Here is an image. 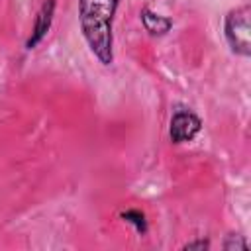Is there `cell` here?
Listing matches in <instances>:
<instances>
[{
  "label": "cell",
  "instance_id": "cell-5",
  "mask_svg": "<svg viewBox=\"0 0 251 251\" xmlns=\"http://www.w3.org/2000/svg\"><path fill=\"white\" fill-rule=\"evenodd\" d=\"M139 18H141V24H143V27H145V31L149 35H165L173 27V20L169 16L157 14L151 8H147V6L141 8Z\"/></svg>",
  "mask_w": 251,
  "mask_h": 251
},
{
  "label": "cell",
  "instance_id": "cell-3",
  "mask_svg": "<svg viewBox=\"0 0 251 251\" xmlns=\"http://www.w3.org/2000/svg\"><path fill=\"white\" fill-rule=\"evenodd\" d=\"M202 129V120L190 110V108H176L171 116L169 126V137L173 143H188L192 141Z\"/></svg>",
  "mask_w": 251,
  "mask_h": 251
},
{
  "label": "cell",
  "instance_id": "cell-1",
  "mask_svg": "<svg viewBox=\"0 0 251 251\" xmlns=\"http://www.w3.org/2000/svg\"><path fill=\"white\" fill-rule=\"evenodd\" d=\"M120 0H78V24L90 53L100 65L114 63V18Z\"/></svg>",
  "mask_w": 251,
  "mask_h": 251
},
{
  "label": "cell",
  "instance_id": "cell-4",
  "mask_svg": "<svg viewBox=\"0 0 251 251\" xmlns=\"http://www.w3.org/2000/svg\"><path fill=\"white\" fill-rule=\"evenodd\" d=\"M55 6H57V0H43V4L39 6V10L35 14L31 33L25 39V49H35L43 41V37L49 33L51 24H53V16H55Z\"/></svg>",
  "mask_w": 251,
  "mask_h": 251
},
{
  "label": "cell",
  "instance_id": "cell-6",
  "mask_svg": "<svg viewBox=\"0 0 251 251\" xmlns=\"http://www.w3.org/2000/svg\"><path fill=\"white\" fill-rule=\"evenodd\" d=\"M122 218L127 222V224H131L133 227H135V231L137 233H147V229H149V226H147V220H145V214L141 212V210H135V208H131V210H126V212H122Z\"/></svg>",
  "mask_w": 251,
  "mask_h": 251
},
{
  "label": "cell",
  "instance_id": "cell-8",
  "mask_svg": "<svg viewBox=\"0 0 251 251\" xmlns=\"http://www.w3.org/2000/svg\"><path fill=\"white\" fill-rule=\"evenodd\" d=\"M182 249H210V241L208 239H194V241H188L182 245Z\"/></svg>",
  "mask_w": 251,
  "mask_h": 251
},
{
  "label": "cell",
  "instance_id": "cell-7",
  "mask_svg": "<svg viewBox=\"0 0 251 251\" xmlns=\"http://www.w3.org/2000/svg\"><path fill=\"white\" fill-rule=\"evenodd\" d=\"M222 247L227 249V251H231V249H247V241H245V237L239 235V233H229V235L226 237V241H224Z\"/></svg>",
  "mask_w": 251,
  "mask_h": 251
},
{
  "label": "cell",
  "instance_id": "cell-2",
  "mask_svg": "<svg viewBox=\"0 0 251 251\" xmlns=\"http://www.w3.org/2000/svg\"><path fill=\"white\" fill-rule=\"evenodd\" d=\"M249 4L229 10L224 18V35L229 49L239 57L251 55V29H249Z\"/></svg>",
  "mask_w": 251,
  "mask_h": 251
}]
</instances>
